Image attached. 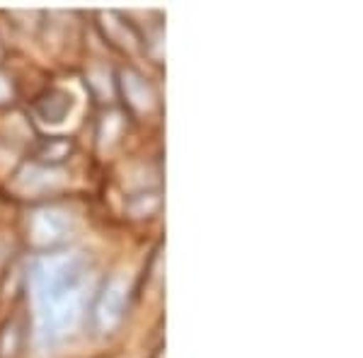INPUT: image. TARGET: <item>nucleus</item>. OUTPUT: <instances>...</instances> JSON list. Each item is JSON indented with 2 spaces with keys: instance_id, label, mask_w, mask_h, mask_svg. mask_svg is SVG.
Returning <instances> with one entry per match:
<instances>
[{
  "instance_id": "4",
  "label": "nucleus",
  "mask_w": 363,
  "mask_h": 358,
  "mask_svg": "<svg viewBox=\"0 0 363 358\" xmlns=\"http://www.w3.org/2000/svg\"><path fill=\"white\" fill-rule=\"evenodd\" d=\"M8 95H10V85L5 83L3 78H0V102H3V99L8 97Z\"/></svg>"
},
{
  "instance_id": "1",
  "label": "nucleus",
  "mask_w": 363,
  "mask_h": 358,
  "mask_svg": "<svg viewBox=\"0 0 363 358\" xmlns=\"http://www.w3.org/2000/svg\"><path fill=\"white\" fill-rule=\"evenodd\" d=\"M29 284L39 344H61L83 320L87 291L85 262L68 252L46 254L34 262Z\"/></svg>"
},
{
  "instance_id": "3",
  "label": "nucleus",
  "mask_w": 363,
  "mask_h": 358,
  "mask_svg": "<svg viewBox=\"0 0 363 358\" xmlns=\"http://www.w3.org/2000/svg\"><path fill=\"white\" fill-rule=\"evenodd\" d=\"M66 225L68 223L61 213H56V211H42L32 220V240L37 245H51L63 237Z\"/></svg>"
},
{
  "instance_id": "2",
  "label": "nucleus",
  "mask_w": 363,
  "mask_h": 358,
  "mask_svg": "<svg viewBox=\"0 0 363 358\" xmlns=\"http://www.w3.org/2000/svg\"><path fill=\"white\" fill-rule=\"evenodd\" d=\"M126 301H128V284L124 276H112L104 286L102 296L97 301V325L102 330H114L121 322L126 310Z\"/></svg>"
}]
</instances>
